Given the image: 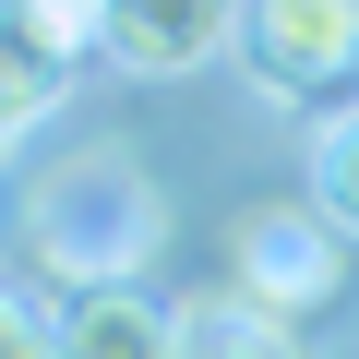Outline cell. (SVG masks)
Listing matches in <instances>:
<instances>
[{"instance_id":"obj_9","label":"cell","mask_w":359,"mask_h":359,"mask_svg":"<svg viewBox=\"0 0 359 359\" xmlns=\"http://www.w3.org/2000/svg\"><path fill=\"white\" fill-rule=\"evenodd\" d=\"M0 13H13V25H25V36H36V48L60 60V72H72V60L96 48V0H0Z\"/></svg>"},{"instance_id":"obj_7","label":"cell","mask_w":359,"mask_h":359,"mask_svg":"<svg viewBox=\"0 0 359 359\" xmlns=\"http://www.w3.org/2000/svg\"><path fill=\"white\" fill-rule=\"evenodd\" d=\"M60 84H72V72H60V60H48L13 13H0V132H36V120L60 108Z\"/></svg>"},{"instance_id":"obj_3","label":"cell","mask_w":359,"mask_h":359,"mask_svg":"<svg viewBox=\"0 0 359 359\" xmlns=\"http://www.w3.org/2000/svg\"><path fill=\"white\" fill-rule=\"evenodd\" d=\"M240 60L276 96H335L359 72V0H240Z\"/></svg>"},{"instance_id":"obj_6","label":"cell","mask_w":359,"mask_h":359,"mask_svg":"<svg viewBox=\"0 0 359 359\" xmlns=\"http://www.w3.org/2000/svg\"><path fill=\"white\" fill-rule=\"evenodd\" d=\"M180 359H311V347H299V323H276L240 287H216V299L180 311Z\"/></svg>"},{"instance_id":"obj_4","label":"cell","mask_w":359,"mask_h":359,"mask_svg":"<svg viewBox=\"0 0 359 359\" xmlns=\"http://www.w3.org/2000/svg\"><path fill=\"white\" fill-rule=\"evenodd\" d=\"M228 36H240V0H96V48L120 72H144V84L204 72Z\"/></svg>"},{"instance_id":"obj_1","label":"cell","mask_w":359,"mask_h":359,"mask_svg":"<svg viewBox=\"0 0 359 359\" xmlns=\"http://www.w3.org/2000/svg\"><path fill=\"white\" fill-rule=\"evenodd\" d=\"M168 240V204H156V180L120 156V144H84L60 156L36 192H25V252L48 287H132Z\"/></svg>"},{"instance_id":"obj_11","label":"cell","mask_w":359,"mask_h":359,"mask_svg":"<svg viewBox=\"0 0 359 359\" xmlns=\"http://www.w3.org/2000/svg\"><path fill=\"white\" fill-rule=\"evenodd\" d=\"M0 144H13V132H0Z\"/></svg>"},{"instance_id":"obj_10","label":"cell","mask_w":359,"mask_h":359,"mask_svg":"<svg viewBox=\"0 0 359 359\" xmlns=\"http://www.w3.org/2000/svg\"><path fill=\"white\" fill-rule=\"evenodd\" d=\"M0 359H60V347H48V323H36V299H25V287H0Z\"/></svg>"},{"instance_id":"obj_5","label":"cell","mask_w":359,"mask_h":359,"mask_svg":"<svg viewBox=\"0 0 359 359\" xmlns=\"http://www.w3.org/2000/svg\"><path fill=\"white\" fill-rule=\"evenodd\" d=\"M60 359H180V311L132 276V287H72L60 323H48Z\"/></svg>"},{"instance_id":"obj_8","label":"cell","mask_w":359,"mask_h":359,"mask_svg":"<svg viewBox=\"0 0 359 359\" xmlns=\"http://www.w3.org/2000/svg\"><path fill=\"white\" fill-rule=\"evenodd\" d=\"M311 204L359 240V96H347V108H323V132H311Z\"/></svg>"},{"instance_id":"obj_2","label":"cell","mask_w":359,"mask_h":359,"mask_svg":"<svg viewBox=\"0 0 359 359\" xmlns=\"http://www.w3.org/2000/svg\"><path fill=\"white\" fill-rule=\"evenodd\" d=\"M228 287H240L252 311H276V323H311V311L347 299V228H335L311 192L240 204V216H228Z\"/></svg>"}]
</instances>
